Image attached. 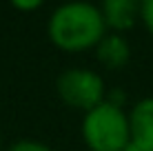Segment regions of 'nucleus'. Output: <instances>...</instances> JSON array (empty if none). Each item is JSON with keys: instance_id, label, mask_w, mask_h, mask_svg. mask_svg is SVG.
<instances>
[{"instance_id": "nucleus-1", "label": "nucleus", "mask_w": 153, "mask_h": 151, "mask_svg": "<svg viewBox=\"0 0 153 151\" xmlns=\"http://www.w3.org/2000/svg\"><path fill=\"white\" fill-rule=\"evenodd\" d=\"M102 11L87 2H69L56 9L49 20V38L65 51H82L104 38Z\"/></svg>"}, {"instance_id": "nucleus-7", "label": "nucleus", "mask_w": 153, "mask_h": 151, "mask_svg": "<svg viewBox=\"0 0 153 151\" xmlns=\"http://www.w3.org/2000/svg\"><path fill=\"white\" fill-rule=\"evenodd\" d=\"M9 151H51V149L42 142H36V140H20V142L11 144Z\"/></svg>"}, {"instance_id": "nucleus-6", "label": "nucleus", "mask_w": 153, "mask_h": 151, "mask_svg": "<svg viewBox=\"0 0 153 151\" xmlns=\"http://www.w3.org/2000/svg\"><path fill=\"white\" fill-rule=\"evenodd\" d=\"M131 49L122 36H104L98 42V60L109 69H120L129 62Z\"/></svg>"}, {"instance_id": "nucleus-9", "label": "nucleus", "mask_w": 153, "mask_h": 151, "mask_svg": "<svg viewBox=\"0 0 153 151\" xmlns=\"http://www.w3.org/2000/svg\"><path fill=\"white\" fill-rule=\"evenodd\" d=\"M9 2H11L13 7L22 9V11H31V9H38L45 0H9Z\"/></svg>"}, {"instance_id": "nucleus-3", "label": "nucleus", "mask_w": 153, "mask_h": 151, "mask_svg": "<svg viewBox=\"0 0 153 151\" xmlns=\"http://www.w3.org/2000/svg\"><path fill=\"white\" fill-rule=\"evenodd\" d=\"M58 93L69 107L91 111L104 102V82L102 78L87 69H71L58 78Z\"/></svg>"}, {"instance_id": "nucleus-5", "label": "nucleus", "mask_w": 153, "mask_h": 151, "mask_svg": "<svg viewBox=\"0 0 153 151\" xmlns=\"http://www.w3.org/2000/svg\"><path fill=\"white\" fill-rule=\"evenodd\" d=\"M140 4L142 0H102L100 11H102L104 25L118 31L131 29L140 16Z\"/></svg>"}, {"instance_id": "nucleus-4", "label": "nucleus", "mask_w": 153, "mask_h": 151, "mask_svg": "<svg viewBox=\"0 0 153 151\" xmlns=\"http://www.w3.org/2000/svg\"><path fill=\"white\" fill-rule=\"evenodd\" d=\"M131 144L142 151H153V98H144L129 116Z\"/></svg>"}, {"instance_id": "nucleus-8", "label": "nucleus", "mask_w": 153, "mask_h": 151, "mask_svg": "<svg viewBox=\"0 0 153 151\" xmlns=\"http://www.w3.org/2000/svg\"><path fill=\"white\" fill-rule=\"evenodd\" d=\"M140 18L144 20L149 33L153 36V0H142V4H140Z\"/></svg>"}, {"instance_id": "nucleus-2", "label": "nucleus", "mask_w": 153, "mask_h": 151, "mask_svg": "<svg viewBox=\"0 0 153 151\" xmlns=\"http://www.w3.org/2000/svg\"><path fill=\"white\" fill-rule=\"evenodd\" d=\"M82 138L91 151H124L131 142L129 116L109 100L100 102L84 116Z\"/></svg>"}]
</instances>
